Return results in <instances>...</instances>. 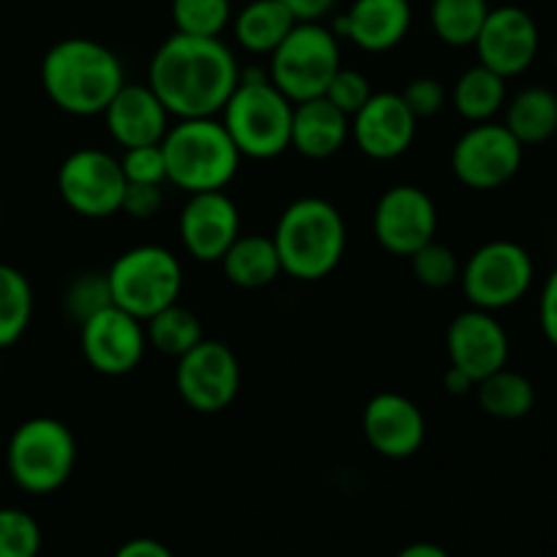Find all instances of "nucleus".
<instances>
[{"mask_svg":"<svg viewBox=\"0 0 557 557\" xmlns=\"http://www.w3.org/2000/svg\"><path fill=\"white\" fill-rule=\"evenodd\" d=\"M239 74L243 69L221 36L172 33L152 54L147 85L161 98L169 117H218L237 87Z\"/></svg>","mask_w":557,"mask_h":557,"instance_id":"1","label":"nucleus"},{"mask_svg":"<svg viewBox=\"0 0 557 557\" xmlns=\"http://www.w3.org/2000/svg\"><path fill=\"white\" fill-rule=\"evenodd\" d=\"M123 85V63L107 44L96 38H60L41 60L44 92L60 112L74 117L103 114Z\"/></svg>","mask_w":557,"mask_h":557,"instance_id":"2","label":"nucleus"},{"mask_svg":"<svg viewBox=\"0 0 557 557\" xmlns=\"http://www.w3.org/2000/svg\"><path fill=\"white\" fill-rule=\"evenodd\" d=\"M283 275L302 283L330 277L346 256L343 212L321 196H302L281 212L272 232Z\"/></svg>","mask_w":557,"mask_h":557,"instance_id":"3","label":"nucleus"},{"mask_svg":"<svg viewBox=\"0 0 557 557\" xmlns=\"http://www.w3.org/2000/svg\"><path fill=\"white\" fill-rule=\"evenodd\" d=\"M161 150L166 158V183L188 196L226 190L243 161L218 117L177 120L163 134Z\"/></svg>","mask_w":557,"mask_h":557,"instance_id":"4","label":"nucleus"},{"mask_svg":"<svg viewBox=\"0 0 557 557\" xmlns=\"http://www.w3.org/2000/svg\"><path fill=\"white\" fill-rule=\"evenodd\" d=\"M294 103L275 87L267 71H243L221 109V123L239 156L272 161L292 147Z\"/></svg>","mask_w":557,"mask_h":557,"instance_id":"5","label":"nucleus"},{"mask_svg":"<svg viewBox=\"0 0 557 557\" xmlns=\"http://www.w3.org/2000/svg\"><path fill=\"white\" fill-rule=\"evenodd\" d=\"M76 466V441L69 424L54 417H33L11 433L5 468L22 493L52 495L71 479Z\"/></svg>","mask_w":557,"mask_h":557,"instance_id":"6","label":"nucleus"},{"mask_svg":"<svg viewBox=\"0 0 557 557\" xmlns=\"http://www.w3.org/2000/svg\"><path fill=\"white\" fill-rule=\"evenodd\" d=\"M341 38L324 22H297L270 52L267 76L292 103L324 96L341 69Z\"/></svg>","mask_w":557,"mask_h":557,"instance_id":"7","label":"nucleus"},{"mask_svg":"<svg viewBox=\"0 0 557 557\" xmlns=\"http://www.w3.org/2000/svg\"><path fill=\"white\" fill-rule=\"evenodd\" d=\"M112 305L147 321L158 310L180 302L183 264L163 245H136L123 250L107 270Z\"/></svg>","mask_w":557,"mask_h":557,"instance_id":"8","label":"nucleus"},{"mask_svg":"<svg viewBox=\"0 0 557 557\" xmlns=\"http://www.w3.org/2000/svg\"><path fill=\"white\" fill-rule=\"evenodd\" d=\"M533 267L531 253L522 245L511 239H493L484 243L468 256L466 264L460 267V286L471 308L498 310L511 308L520 302L533 286Z\"/></svg>","mask_w":557,"mask_h":557,"instance_id":"9","label":"nucleus"},{"mask_svg":"<svg viewBox=\"0 0 557 557\" xmlns=\"http://www.w3.org/2000/svg\"><path fill=\"white\" fill-rule=\"evenodd\" d=\"M58 190L71 212L82 218H112L120 212L125 177L120 158L98 147H79L69 152L58 169Z\"/></svg>","mask_w":557,"mask_h":557,"instance_id":"10","label":"nucleus"},{"mask_svg":"<svg viewBox=\"0 0 557 557\" xmlns=\"http://www.w3.org/2000/svg\"><path fill=\"white\" fill-rule=\"evenodd\" d=\"M243 370L223 341H199L177 359L174 386L188 408L199 413H221L237 400Z\"/></svg>","mask_w":557,"mask_h":557,"instance_id":"11","label":"nucleus"},{"mask_svg":"<svg viewBox=\"0 0 557 557\" xmlns=\"http://www.w3.org/2000/svg\"><path fill=\"white\" fill-rule=\"evenodd\" d=\"M525 147L504 123H473L451 147V172L466 188L495 190L515 180Z\"/></svg>","mask_w":557,"mask_h":557,"instance_id":"12","label":"nucleus"},{"mask_svg":"<svg viewBox=\"0 0 557 557\" xmlns=\"http://www.w3.org/2000/svg\"><path fill=\"white\" fill-rule=\"evenodd\" d=\"M438 232V207L419 185H392L381 194L373 210V237L386 253L408 256L433 243Z\"/></svg>","mask_w":557,"mask_h":557,"instance_id":"13","label":"nucleus"},{"mask_svg":"<svg viewBox=\"0 0 557 557\" xmlns=\"http://www.w3.org/2000/svg\"><path fill=\"white\" fill-rule=\"evenodd\" d=\"M79 348L85 362L101 375H125L139 368L147 351L145 321L117 305L98 310L79 324Z\"/></svg>","mask_w":557,"mask_h":557,"instance_id":"14","label":"nucleus"},{"mask_svg":"<svg viewBox=\"0 0 557 557\" xmlns=\"http://www.w3.org/2000/svg\"><path fill=\"white\" fill-rule=\"evenodd\" d=\"M177 234L190 259L201 261V264L221 261L234 239L243 234L239 207L234 205L226 190L190 194L180 210Z\"/></svg>","mask_w":557,"mask_h":557,"instance_id":"15","label":"nucleus"},{"mask_svg":"<svg viewBox=\"0 0 557 557\" xmlns=\"http://www.w3.org/2000/svg\"><path fill=\"white\" fill-rule=\"evenodd\" d=\"M539 25L520 5H498L490 9L473 49L479 63L500 74L504 79L525 74L539 54Z\"/></svg>","mask_w":557,"mask_h":557,"instance_id":"16","label":"nucleus"},{"mask_svg":"<svg viewBox=\"0 0 557 557\" xmlns=\"http://www.w3.org/2000/svg\"><path fill=\"white\" fill-rule=\"evenodd\" d=\"M417 123L400 92H373L368 103L351 114V141L373 161H395L411 150Z\"/></svg>","mask_w":557,"mask_h":557,"instance_id":"17","label":"nucleus"},{"mask_svg":"<svg viewBox=\"0 0 557 557\" xmlns=\"http://www.w3.org/2000/svg\"><path fill=\"white\" fill-rule=\"evenodd\" d=\"M362 433L375 455L386 460H406L422 449L428 422L411 397L400 392H379L362 411Z\"/></svg>","mask_w":557,"mask_h":557,"instance_id":"18","label":"nucleus"},{"mask_svg":"<svg viewBox=\"0 0 557 557\" xmlns=\"http://www.w3.org/2000/svg\"><path fill=\"white\" fill-rule=\"evenodd\" d=\"M509 335L504 324L490 310L471 308L457 315L446 330V354L449 364L466 370L473 381L493 375L509 364Z\"/></svg>","mask_w":557,"mask_h":557,"instance_id":"19","label":"nucleus"},{"mask_svg":"<svg viewBox=\"0 0 557 557\" xmlns=\"http://www.w3.org/2000/svg\"><path fill=\"white\" fill-rule=\"evenodd\" d=\"M413 22L411 0H354L332 25L341 41L370 54L400 47Z\"/></svg>","mask_w":557,"mask_h":557,"instance_id":"20","label":"nucleus"},{"mask_svg":"<svg viewBox=\"0 0 557 557\" xmlns=\"http://www.w3.org/2000/svg\"><path fill=\"white\" fill-rule=\"evenodd\" d=\"M103 123L109 136L123 150L141 145H161L163 134L169 131V112L161 98L152 92L147 82H125L109 107L103 109Z\"/></svg>","mask_w":557,"mask_h":557,"instance_id":"21","label":"nucleus"},{"mask_svg":"<svg viewBox=\"0 0 557 557\" xmlns=\"http://www.w3.org/2000/svg\"><path fill=\"white\" fill-rule=\"evenodd\" d=\"M351 139V117L332 107L324 96L294 103L292 147L310 161L337 156Z\"/></svg>","mask_w":557,"mask_h":557,"instance_id":"22","label":"nucleus"},{"mask_svg":"<svg viewBox=\"0 0 557 557\" xmlns=\"http://www.w3.org/2000/svg\"><path fill=\"white\" fill-rule=\"evenodd\" d=\"M218 264L223 267V275L232 286L248 292L272 286L283 275L275 243L264 234H239Z\"/></svg>","mask_w":557,"mask_h":557,"instance_id":"23","label":"nucleus"},{"mask_svg":"<svg viewBox=\"0 0 557 557\" xmlns=\"http://www.w3.org/2000/svg\"><path fill=\"white\" fill-rule=\"evenodd\" d=\"M232 22L239 47L245 52L267 54V58L297 25L281 0H250L232 16Z\"/></svg>","mask_w":557,"mask_h":557,"instance_id":"24","label":"nucleus"},{"mask_svg":"<svg viewBox=\"0 0 557 557\" xmlns=\"http://www.w3.org/2000/svg\"><path fill=\"white\" fill-rule=\"evenodd\" d=\"M504 125L522 147L542 145L557 134V96L547 87H525L506 98Z\"/></svg>","mask_w":557,"mask_h":557,"instance_id":"25","label":"nucleus"},{"mask_svg":"<svg viewBox=\"0 0 557 557\" xmlns=\"http://www.w3.org/2000/svg\"><path fill=\"white\" fill-rule=\"evenodd\" d=\"M506 79L487 65L476 63L457 76L451 87V103L468 123H487L506 107Z\"/></svg>","mask_w":557,"mask_h":557,"instance_id":"26","label":"nucleus"},{"mask_svg":"<svg viewBox=\"0 0 557 557\" xmlns=\"http://www.w3.org/2000/svg\"><path fill=\"white\" fill-rule=\"evenodd\" d=\"M473 392H476L482 411L493 419H504V422L528 417L536 406V389H533L531 379L509 368L495 370L493 375L479 381Z\"/></svg>","mask_w":557,"mask_h":557,"instance_id":"27","label":"nucleus"},{"mask_svg":"<svg viewBox=\"0 0 557 557\" xmlns=\"http://www.w3.org/2000/svg\"><path fill=\"white\" fill-rule=\"evenodd\" d=\"M487 14V0H430L433 33L441 44L451 49L473 47Z\"/></svg>","mask_w":557,"mask_h":557,"instance_id":"28","label":"nucleus"},{"mask_svg":"<svg viewBox=\"0 0 557 557\" xmlns=\"http://www.w3.org/2000/svg\"><path fill=\"white\" fill-rule=\"evenodd\" d=\"M147 346L156 348L163 357L180 359L188 354L199 341H205V330H201L199 315L190 313L180 302L169 305V308L158 310L156 315L145 321Z\"/></svg>","mask_w":557,"mask_h":557,"instance_id":"29","label":"nucleus"},{"mask_svg":"<svg viewBox=\"0 0 557 557\" xmlns=\"http://www.w3.org/2000/svg\"><path fill=\"white\" fill-rule=\"evenodd\" d=\"M33 319V288L16 267L0 261V351L20 343Z\"/></svg>","mask_w":557,"mask_h":557,"instance_id":"30","label":"nucleus"},{"mask_svg":"<svg viewBox=\"0 0 557 557\" xmlns=\"http://www.w3.org/2000/svg\"><path fill=\"white\" fill-rule=\"evenodd\" d=\"M174 33L218 38L232 25V0H172Z\"/></svg>","mask_w":557,"mask_h":557,"instance_id":"31","label":"nucleus"},{"mask_svg":"<svg viewBox=\"0 0 557 557\" xmlns=\"http://www.w3.org/2000/svg\"><path fill=\"white\" fill-rule=\"evenodd\" d=\"M109 305H112V292H109L107 272H82L65 286L63 308L65 315L76 324H82Z\"/></svg>","mask_w":557,"mask_h":557,"instance_id":"32","label":"nucleus"},{"mask_svg":"<svg viewBox=\"0 0 557 557\" xmlns=\"http://www.w3.org/2000/svg\"><path fill=\"white\" fill-rule=\"evenodd\" d=\"M41 542L36 517L14 506L0 509V557H38Z\"/></svg>","mask_w":557,"mask_h":557,"instance_id":"33","label":"nucleus"},{"mask_svg":"<svg viewBox=\"0 0 557 557\" xmlns=\"http://www.w3.org/2000/svg\"><path fill=\"white\" fill-rule=\"evenodd\" d=\"M411 259V270L413 277L422 283L424 288H449L451 283L460 281V261H457L455 250L446 248L444 243L433 239V243L422 245Z\"/></svg>","mask_w":557,"mask_h":557,"instance_id":"34","label":"nucleus"},{"mask_svg":"<svg viewBox=\"0 0 557 557\" xmlns=\"http://www.w3.org/2000/svg\"><path fill=\"white\" fill-rule=\"evenodd\" d=\"M120 169H123L125 183H166V158H163L161 145L128 147V150H123V156H120Z\"/></svg>","mask_w":557,"mask_h":557,"instance_id":"35","label":"nucleus"},{"mask_svg":"<svg viewBox=\"0 0 557 557\" xmlns=\"http://www.w3.org/2000/svg\"><path fill=\"white\" fill-rule=\"evenodd\" d=\"M373 96V87H370V79L357 69H337V74L332 76V82L326 85L324 98L332 103V107L341 109L343 114L351 117L354 112L368 103V98Z\"/></svg>","mask_w":557,"mask_h":557,"instance_id":"36","label":"nucleus"},{"mask_svg":"<svg viewBox=\"0 0 557 557\" xmlns=\"http://www.w3.org/2000/svg\"><path fill=\"white\" fill-rule=\"evenodd\" d=\"M400 96L403 101H406V107L411 109L413 117L424 120L435 117V114L446 107L449 92H446L444 82L435 79V76H417V79L408 82L406 90H403Z\"/></svg>","mask_w":557,"mask_h":557,"instance_id":"37","label":"nucleus"},{"mask_svg":"<svg viewBox=\"0 0 557 557\" xmlns=\"http://www.w3.org/2000/svg\"><path fill=\"white\" fill-rule=\"evenodd\" d=\"M163 185H141V183H125L123 205L120 212H125L134 221H150L163 210Z\"/></svg>","mask_w":557,"mask_h":557,"instance_id":"38","label":"nucleus"},{"mask_svg":"<svg viewBox=\"0 0 557 557\" xmlns=\"http://www.w3.org/2000/svg\"><path fill=\"white\" fill-rule=\"evenodd\" d=\"M539 324L549 346L557 348V270L544 281L542 297H539Z\"/></svg>","mask_w":557,"mask_h":557,"instance_id":"39","label":"nucleus"},{"mask_svg":"<svg viewBox=\"0 0 557 557\" xmlns=\"http://www.w3.org/2000/svg\"><path fill=\"white\" fill-rule=\"evenodd\" d=\"M286 5L294 22H321L326 14H332L337 0H281Z\"/></svg>","mask_w":557,"mask_h":557,"instance_id":"40","label":"nucleus"},{"mask_svg":"<svg viewBox=\"0 0 557 557\" xmlns=\"http://www.w3.org/2000/svg\"><path fill=\"white\" fill-rule=\"evenodd\" d=\"M112 557H174V555H172V549H169L166 544L158 542V539L139 536V539H128L125 544H120V547L114 549Z\"/></svg>","mask_w":557,"mask_h":557,"instance_id":"41","label":"nucleus"},{"mask_svg":"<svg viewBox=\"0 0 557 557\" xmlns=\"http://www.w3.org/2000/svg\"><path fill=\"white\" fill-rule=\"evenodd\" d=\"M444 389L449 392V395H455V397L471 395V392L476 389V381H473L471 375L466 373V370L449 364V368H446V373H444Z\"/></svg>","mask_w":557,"mask_h":557,"instance_id":"42","label":"nucleus"},{"mask_svg":"<svg viewBox=\"0 0 557 557\" xmlns=\"http://www.w3.org/2000/svg\"><path fill=\"white\" fill-rule=\"evenodd\" d=\"M395 557H451V555L433 542H413L408 544V547H403Z\"/></svg>","mask_w":557,"mask_h":557,"instance_id":"43","label":"nucleus"},{"mask_svg":"<svg viewBox=\"0 0 557 557\" xmlns=\"http://www.w3.org/2000/svg\"><path fill=\"white\" fill-rule=\"evenodd\" d=\"M0 223H3V212H0Z\"/></svg>","mask_w":557,"mask_h":557,"instance_id":"44","label":"nucleus"}]
</instances>
